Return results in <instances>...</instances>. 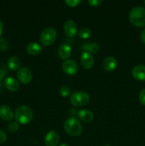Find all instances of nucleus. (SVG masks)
<instances>
[{"label":"nucleus","mask_w":145,"mask_h":146,"mask_svg":"<svg viewBox=\"0 0 145 146\" xmlns=\"http://www.w3.org/2000/svg\"><path fill=\"white\" fill-rule=\"evenodd\" d=\"M64 128L68 134L71 136L76 137L81 134L82 126L77 118L71 116L68 118L64 123Z\"/></svg>","instance_id":"1"},{"label":"nucleus","mask_w":145,"mask_h":146,"mask_svg":"<svg viewBox=\"0 0 145 146\" xmlns=\"http://www.w3.org/2000/svg\"><path fill=\"white\" fill-rule=\"evenodd\" d=\"M15 118L16 121L21 124H28L33 119V111L27 106H21L15 112Z\"/></svg>","instance_id":"2"},{"label":"nucleus","mask_w":145,"mask_h":146,"mask_svg":"<svg viewBox=\"0 0 145 146\" xmlns=\"http://www.w3.org/2000/svg\"><path fill=\"white\" fill-rule=\"evenodd\" d=\"M129 20L135 27H142L145 26V9L136 7L129 12Z\"/></svg>","instance_id":"3"},{"label":"nucleus","mask_w":145,"mask_h":146,"mask_svg":"<svg viewBox=\"0 0 145 146\" xmlns=\"http://www.w3.org/2000/svg\"><path fill=\"white\" fill-rule=\"evenodd\" d=\"M57 38L56 31L53 28L48 27L44 29L40 35V41L44 46H51L55 41Z\"/></svg>","instance_id":"4"},{"label":"nucleus","mask_w":145,"mask_h":146,"mask_svg":"<svg viewBox=\"0 0 145 146\" xmlns=\"http://www.w3.org/2000/svg\"><path fill=\"white\" fill-rule=\"evenodd\" d=\"M90 101V96L84 91H78L71 96V102L74 106L82 107L87 105Z\"/></svg>","instance_id":"5"},{"label":"nucleus","mask_w":145,"mask_h":146,"mask_svg":"<svg viewBox=\"0 0 145 146\" xmlns=\"http://www.w3.org/2000/svg\"><path fill=\"white\" fill-rule=\"evenodd\" d=\"M62 68L64 72L69 76H73L78 72V65L74 60L67 59L63 63Z\"/></svg>","instance_id":"6"},{"label":"nucleus","mask_w":145,"mask_h":146,"mask_svg":"<svg viewBox=\"0 0 145 146\" xmlns=\"http://www.w3.org/2000/svg\"><path fill=\"white\" fill-rule=\"evenodd\" d=\"M17 78L21 84H27L31 82L32 80V73L28 68L23 67L20 68L17 72Z\"/></svg>","instance_id":"7"},{"label":"nucleus","mask_w":145,"mask_h":146,"mask_svg":"<svg viewBox=\"0 0 145 146\" xmlns=\"http://www.w3.org/2000/svg\"><path fill=\"white\" fill-rule=\"evenodd\" d=\"M63 29L65 34L69 37L75 36L78 32L76 24L72 20H67L64 23Z\"/></svg>","instance_id":"8"},{"label":"nucleus","mask_w":145,"mask_h":146,"mask_svg":"<svg viewBox=\"0 0 145 146\" xmlns=\"http://www.w3.org/2000/svg\"><path fill=\"white\" fill-rule=\"evenodd\" d=\"M94 62H95V60L92 54L86 51L82 53L80 57V63L84 68L85 69L91 68L93 66Z\"/></svg>","instance_id":"9"},{"label":"nucleus","mask_w":145,"mask_h":146,"mask_svg":"<svg viewBox=\"0 0 145 146\" xmlns=\"http://www.w3.org/2000/svg\"><path fill=\"white\" fill-rule=\"evenodd\" d=\"M59 135L55 131H52L46 134L44 143L46 146H57L59 143Z\"/></svg>","instance_id":"10"},{"label":"nucleus","mask_w":145,"mask_h":146,"mask_svg":"<svg viewBox=\"0 0 145 146\" xmlns=\"http://www.w3.org/2000/svg\"><path fill=\"white\" fill-rule=\"evenodd\" d=\"M132 75L134 78L139 81H145V66L136 65L132 68Z\"/></svg>","instance_id":"11"},{"label":"nucleus","mask_w":145,"mask_h":146,"mask_svg":"<svg viewBox=\"0 0 145 146\" xmlns=\"http://www.w3.org/2000/svg\"><path fill=\"white\" fill-rule=\"evenodd\" d=\"M13 117H14V113L9 106L6 105L0 106V118L1 119L8 121L12 119Z\"/></svg>","instance_id":"12"},{"label":"nucleus","mask_w":145,"mask_h":146,"mask_svg":"<svg viewBox=\"0 0 145 146\" xmlns=\"http://www.w3.org/2000/svg\"><path fill=\"white\" fill-rule=\"evenodd\" d=\"M103 68L107 71H113L117 66V61L113 56H108L103 61Z\"/></svg>","instance_id":"13"},{"label":"nucleus","mask_w":145,"mask_h":146,"mask_svg":"<svg viewBox=\"0 0 145 146\" xmlns=\"http://www.w3.org/2000/svg\"><path fill=\"white\" fill-rule=\"evenodd\" d=\"M72 53V49H71V46L67 43L62 44L60 46L59 50H58V55L61 59L67 60L71 55Z\"/></svg>","instance_id":"14"},{"label":"nucleus","mask_w":145,"mask_h":146,"mask_svg":"<svg viewBox=\"0 0 145 146\" xmlns=\"http://www.w3.org/2000/svg\"><path fill=\"white\" fill-rule=\"evenodd\" d=\"M4 86L10 91H17L19 89V84L16 78L13 77H8L4 81Z\"/></svg>","instance_id":"15"},{"label":"nucleus","mask_w":145,"mask_h":146,"mask_svg":"<svg viewBox=\"0 0 145 146\" xmlns=\"http://www.w3.org/2000/svg\"><path fill=\"white\" fill-rule=\"evenodd\" d=\"M78 118L85 123H90L93 121L94 114L88 110H80L77 113Z\"/></svg>","instance_id":"16"},{"label":"nucleus","mask_w":145,"mask_h":146,"mask_svg":"<svg viewBox=\"0 0 145 146\" xmlns=\"http://www.w3.org/2000/svg\"><path fill=\"white\" fill-rule=\"evenodd\" d=\"M26 51L31 55H37L42 51V46L36 42L30 43L26 47Z\"/></svg>","instance_id":"17"},{"label":"nucleus","mask_w":145,"mask_h":146,"mask_svg":"<svg viewBox=\"0 0 145 146\" xmlns=\"http://www.w3.org/2000/svg\"><path fill=\"white\" fill-rule=\"evenodd\" d=\"M20 66H21V60L18 56H14L9 59L8 67L12 71H16L19 68Z\"/></svg>","instance_id":"18"},{"label":"nucleus","mask_w":145,"mask_h":146,"mask_svg":"<svg viewBox=\"0 0 145 146\" xmlns=\"http://www.w3.org/2000/svg\"><path fill=\"white\" fill-rule=\"evenodd\" d=\"M82 48H83L85 51H86V52L90 53H93V54H95V53L98 52L100 49L99 45L96 43H88V44H85L82 46Z\"/></svg>","instance_id":"19"},{"label":"nucleus","mask_w":145,"mask_h":146,"mask_svg":"<svg viewBox=\"0 0 145 146\" xmlns=\"http://www.w3.org/2000/svg\"><path fill=\"white\" fill-rule=\"evenodd\" d=\"M91 35V31L88 28H82L79 31H78V36L80 38L86 39L89 38Z\"/></svg>","instance_id":"20"},{"label":"nucleus","mask_w":145,"mask_h":146,"mask_svg":"<svg viewBox=\"0 0 145 146\" xmlns=\"http://www.w3.org/2000/svg\"><path fill=\"white\" fill-rule=\"evenodd\" d=\"M19 128V124L17 121H12L8 125V131L11 133H15Z\"/></svg>","instance_id":"21"},{"label":"nucleus","mask_w":145,"mask_h":146,"mask_svg":"<svg viewBox=\"0 0 145 146\" xmlns=\"http://www.w3.org/2000/svg\"><path fill=\"white\" fill-rule=\"evenodd\" d=\"M59 93L63 97H68L71 95V91L69 87L66 86H63L61 87L59 90Z\"/></svg>","instance_id":"22"},{"label":"nucleus","mask_w":145,"mask_h":146,"mask_svg":"<svg viewBox=\"0 0 145 146\" xmlns=\"http://www.w3.org/2000/svg\"><path fill=\"white\" fill-rule=\"evenodd\" d=\"M65 2L69 7H75L78 6L80 3H81V1H80V0H65Z\"/></svg>","instance_id":"23"},{"label":"nucleus","mask_w":145,"mask_h":146,"mask_svg":"<svg viewBox=\"0 0 145 146\" xmlns=\"http://www.w3.org/2000/svg\"><path fill=\"white\" fill-rule=\"evenodd\" d=\"M139 101H140L141 104L145 106V88L144 89L142 90V91H141V92L139 93Z\"/></svg>","instance_id":"24"},{"label":"nucleus","mask_w":145,"mask_h":146,"mask_svg":"<svg viewBox=\"0 0 145 146\" xmlns=\"http://www.w3.org/2000/svg\"><path fill=\"white\" fill-rule=\"evenodd\" d=\"M7 140V134L2 130H0V145L4 143Z\"/></svg>","instance_id":"25"},{"label":"nucleus","mask_w":145,"mask_h":146,"mask_svg":"<svg viewBox=\"0 0 145 146\" xmlns=\"http://www.w3.org/2000/svg\"><path fill=\"white\" fill-rule=\"evenodd\" d=\"M102 3V0H89L88 4L92 7H98Z\"/></svg>","instance_id":"26"},{"label":"nucleus","mask_w":145,"mask_h":146,"mask_svg":"<svg viewBox=\"0 0 145 146\" xmlns=\"http://www.w3.org/2000/svg\"><path fill=\"white\" fill-rule=\"evenodd\" d=\"M140 38H141V40H142V42H143L144 44H145V29H144L142 30V33H141Z\"/></svg>","instance_id":"27"},{"label":"nucleus","mask_w":145,"mask_h":146,"mask_svg":"<svg viewBox=\"0 0 145 146\" xmlns=\"http://www.w3.org/2000/svg\"><path fill=\"white\" fill-rule=\"evenodd\" d=\"M5 71L4 69H2V68H0V79L2 80L4 78V76H5Z\"/></svg>","instance_id":"28"},{"label":"nucleus","mask_w":145,"mask_h":146,"mask_svg":"<svg viewBox=\"0 0 145 146\" xmlns=\"http://www.w3.org/2000/svg\"><path fill=\"white\" fill-rule=\"evenodd\" d=\"M75 113H76V111H75V108H70L69 111H68V113H69V115H75Z\"/></svg>","instance_id":"29"},{"label":"nucleus","mask_w":145,"mask_h":146,"mask_svg":"<svg viewBox=\"0 0 145 146\" xmlns=\"http://www.w3.org/2000/svg\"><path fill=\"white\" fill-rule=\"evenodd\" d=\"M3 30H4V26H3L2 21L0 19V36H1V34H2Z\"/></svg>","instance_id":"30"},{"label":"nucleus","mask_w":145,"mask_h":146,"mask_svg":"<svg viewBox=\"0 0 145 146\" xmlns=\"http://www.w3.org/2000/svg\"><path fill=\"white\" fill-rule=\"evenodd\" d=\"M2 88H3V84H2V80L0 79V91L2 90Z\"/></svg>","instance_id":"31"},{"label":"nucleus","mask_w":145,"mask_h":146,"mask_svg":"<svg viewBox=\"0 0 145 146\" xmlns=\"http://www.w3.org/2000/svg\"><path fill=\"white\" fill-rule=\"evenodd\" d=\"M58 146H69L68 145V144H65V143H63V144H61V145H59Z\"/></svg>","instance_id":"32"},{"label":"nucleus","mask_w":145,"mask_h":146,"mask_svg":"<svg viewBox=\"0 0 145 146\" xmlns=\"http://www.w3.org/2000/svg\"><path fill=\"white\" fill-rule=\"evenodd\" d=\"M105 146H109V145H108V144H107V145H106Z\"/></svg>","instance_id":"33"},{"label":"nucleus","mask_w":145,"mask_h":146,"mask_svg":"<svg viewBox=\"0 0 145 146\" xmlns=\"http://www.w3.org/2000/svg\"><path fill=\"white\" fill-rule=\"evenodd\" d=\"M144 4H145V1H144Z\"/></svg>","instance_id":"34"}]
</instances>
